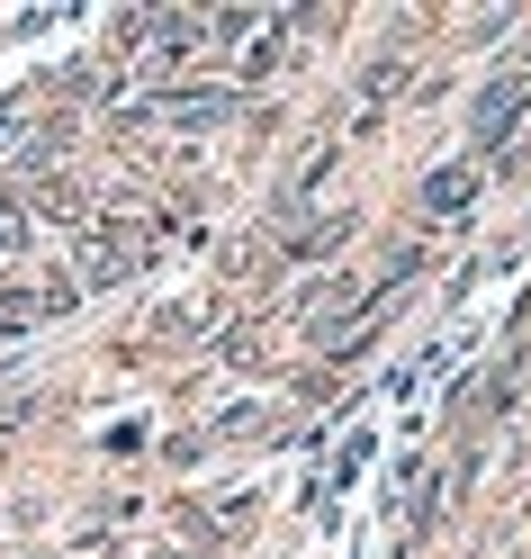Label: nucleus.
<instances>
[{"label":"nucleus","mask_w":531,"mask_h":559,"mask_svg":"<svg viewBox=\"0 0 531 559\" xmlns=\"http://www.w3.org/2000/svg\"><path fill=\"white\" fill-rule=\"evenodd\" d=\"M19 243H27V217H19V207H0V253H19Z\"/></svg>","instance_id":"obj_1"}]
</instances>
